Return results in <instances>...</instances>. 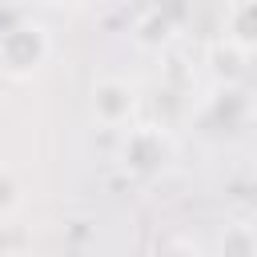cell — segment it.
<instances>
[{"mask_svg":"<svg viewBox=\"0 0 257 257\" xmlns=\"http://www.w3.org/2000/svg\"><path fill=\"white\" fill-rule=\"evenodd\" d=\"M225 40L241 52H257V0H229L225 12Z\"/></svg>","mask_w":257,"mask_h":257,"instance_id":"cell-4","label":"cell"},{"mask_svg":"<svg viewBox=\"0 0 257 257\" xmlns=\"http://www.w3.org/2000/svg\"><path fill=\"white\" fill-rule=\"evenodd\" d=\"M48 56H52V36L44 32V24L20 20L0 32V72L4 76L28 80L48 64Z\"/></svg>","mask_w":257,"mask_h":257,"instance_id":"cell-1","label":"cell"},{"mask_svg":"<svg viewBox=\"0 0 257 257\" xmlns=\"http://www.w3.org/2000/svg\"><path fill=\"white\" fill-rule=\"evenodd\" d=\"M153 257H201V249L189 241V237H161Z\"/></svg>","mask_w":257,"mask_h":257,"instance_id":"cell-7","label":"cell"},{"mask_svg":"<svg viewBox=\"0 0 257 257\" xmlns=\"http://www.w3.org/2000/svg\"><path fill=\"white\" fill-rule=\"evenodd\" d=\"M217 257H257V229L249 221H233L217 237Z\"/></svg>","mask_w":257,"mask_h":257,"instance_id":"cell-6","label":"cell"},{"mask_svg":"<svg viewBox=\"0 0 257 257\" xmlns=\"http://www.w3.org/2000/svg\"><path fill=\"white\" fill-rule=\"evenodd\" d=\"M88 104H92L96 124L120 128V124H128L133 112H137V84L124 80V76H100V80L92 84V100H88Z\"/></svg>","mask_w":257,"mask_h":257,"instance_id":"cell-2","label":"cell"},{"mask_svg":"<svg viewBox=\"0 0 257 257\" xmlns=\"http://www.w3.org/2000/svg\"><path fill=\"white\" fill-rule=\"evenodd\" d=\"M169 141L157 133V128H133L128 137H124V149H120V161H124V169H133V173H157V169H165V161H169Z\"/></svg>","mask_w":257,"mask_h":257,"instance_id":"cell-3","label":"cell"},{"mask_svg":"<svg viewBox=\"0 0 257 257\" xmlns=\"http://www.w3.org/2000/svg\"><path fill=\"white\" fill-rule=\"evenodd\" d=\"M245 60H249V52H241V48L229 44V40H217V44L209 48V68H213V76H217L225 88H233V84L241 80Z\"/></svg>","mask_w":257,"mask_h":257,"instance_id":"cell-5","label":"cell"},{"mask_svg":"<svg viewBox=\"0 0 257 257\" xmlns=\"http://www.w3.org/2000/svg\"><path fill=\"white\" fill-rule=\"evenodd\" d=\"M16 193H20V189H16L12 173H8V169H0V217L16 209Z\"/></svg>","mask_w":257,"mask_h":257,"instance_id":"cell-8","label":"cell"}]
</instances>
